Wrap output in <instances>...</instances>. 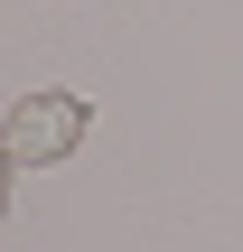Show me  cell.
<instances>
[{
    "instance_id": "6da1fadb",
    "label": "cell",
    "mask_w": 243,
    "mask_h": 252,
    "mask_svg": "<svg viewBox=\"0 0 243 252\" xmlns=\"http://www.w3.org/2000/svg\"><path fill=\"white\" fill-rule=\"evenodd\" d=\"M75 140H84V94H19V103H9L0 150H9L19 168H56Z\"/></svg>"
},
{
    "instance_id": "7a4b0ae2",
    "label": "cell",
    "mask_w": 243,
    "mask_h": 252,
    "mask_svg": "<svg viewBox=\"0 0 243 252\" xmlns=\"http://www.w3.org/2000/svg\"><path fill=\"white\" fill-rule=\"evenodd\" d=\"M9 168H19V159H9V150H0V215H9Z\"/></svg>"
}]
</instances>
